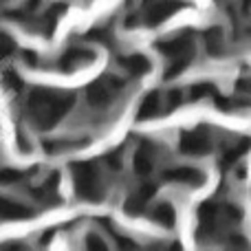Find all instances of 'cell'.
I'll list each match as a JSON object with an SVG mask.
<instances>
[{
	"label": "cell",
	"mask_w": 251,
	"mask_h": 251,
	"mask_svg": "<svg viewBox=\"0 0 251 251\" xmlns=\"http://www.w3.org/2000/svg\"><path fill=\"white\" fill-rule=\"evenodd\" d=\"M73 101H75V97L71 93L57 91V88L38 86V88H31L29 100H26V110H29L35 128L51 130L73 108Z\"/></svg>",
	"instance_id": "cell-1"
},
{
	"label": "cell",
	"mask_w": 251,
	"mask_h": 251,
	"mask_svg": "<svg viewBox=\"0 0 251 251\" xmlns=\"http://www.w3.org/2000/svg\"><path fill=\"white\" fill-rule=\"evenodd\" d=\"M161 55L168 57V66H165L163 79H174L190 66V62L194 60V33L192 29H183L181 33H176L174 38L159 40L156 42Z\"/></svg>",
	"instance_id": "cell-2"
},
{
	"label": "cell",
	"mask_w": 251,
	"mask_h": 251,
	"mask_svg": "<svg viewBox=\"0 0 251 251\" xmlns=\"http://www.w3.org/2000/svg\"><path fill=\"white\" fill-rule=\"evenodd\" d=\"M73 172V185L77 199L86 201V203H97L104 199V183H101V174L93 161H79V163L71 165Z\"/></svg>",
	"instance_id": "cell-3"
},
{
	"label": "cell",
	"mask_w": 251,
	"mask_h": 251,
	"mask_svg": "<svg viewBox=\"0 0 251 251\" xmlns=\"http://www.w3.org/2000/svg\"><path fill=\"white\" fill-rule=\"evenodd\" d=\"M122 88V79L113 77V75H104V77L95 79L91 86L86 88V101L93 108H106L113 101V97Z\"/></svg>",
	"instance_id": "cell-4"
},
{
	"label": "cell",
	"mask_w": 251,
	"mask_h": 251,
	"mask_svg": "<svg viewBox=\"0 0 251 251\" xmlns=\"http://www.w3.org/2000/svg\"><path fill=\"white\" fill-rule=\"evenodd\" d=\"M178 148L187 156H203L212 150V139H209V132L205 128H196L181 134Z\"/></svg>",
	"instance_id": "cell-5"
},
{
	"label": "cell",
	"mask_w": 251,
	"mask_h": 251,
	"mask_svg": "<svg viewBox=\"0 0 251 251\" xmlns=\"http://www.w3.org/2000/svg\"><path fill=\"white\" fill-rule=\"evenodd\" d=\"M93 60H95V53H93L91 49L71 47V49H66V51L60 55L57 66H60L62 71H66V73H73V71H77V69H82V66L91 64Z\"/></svg>",
	"instance_id": "cell-6"
},
{
	"label": "cell",
	"mask_w": 251,
	"mask_h": 251,
	"mask_svg": "<svg viewBox=\"0 0 251 251\" xmlns=\"http://www.w3.org/2000/svg\"><path fill=\"white\" fill-rule=\"evenodd\" d=\"M154 194H156V187L152 185V183H143L141 187H137V190L126 199V214H130V216L143 214L146 207L150 205V201L154 199Z\"/></svg>",
	"instance_id": "cell-7"
},
{
	"label": "cell",
	"mask_w": 251,
	"mask_h": 251,
	"mask_svg": "<svg viewBox=\"0 0 251 251\" xmlns=\"http://www.w3.org/2000/svg\"><path fill=\"white\" fill-rule=\"evenodd\" d=\"M163 178L168 183H176V185H190V187H196V185H201V183L205 181L203 172H199L196 168H187V165L165 170Z\"/></svg>",
	"instance_id": "cell-8"
},
{
	"label": "cell",
	"mask_w": 251,
	"mask_h": 251,
	"mask_svg": "<svg viewBox=\"0 0 251 251\" xmlns=\"http://www.w3.org/2000/svg\"><path fill=\"white\" fill-rule=\"evenodd\" d=\"M181 7L178 2H148L143 7L146 11V25L148 26H156L163 20H168L170 16H174V11Z\"/></svg>",
	"instance_id": "cell-9"
},
{
	"label": "cell",
	"mask_w": 251,
	"mask_h": 251,
	"mask_svg": "<svg viewBox=\"0 0 251 251\" xmlns=\"http://www.w3.org/2000/svg\"><path fill=\"white\" fill-rule=\"evenodd\" d=\"M132 165H134V172H137L139 176H148V174L154 170V148H152V143L143 141L141 148H137Z\"/></svg>",
	"instance_id": "cell-10"
},
{
	"label": "cell",
	"mask_w": 251,
	"mask_h": 251,
	"mask_svg": "<svg viewBox=\"0 0 251 251\" xmlns=\"http://www.w3.org/2000/svg\"><path fill=\"white\" fill-rule=\"evenodd\" d=\"M57 185H60V174L55 172V174H51V176H49L40 187L31 190V194H33V199L40 201V203L53 205V203H57V201H60V194H57Z\"/></svg>",
	"instance_id": "cell-11"
},
{
	"label": "cell",
	"mask_w": 251,
	"mask_h": 251,
	"mask_svg": "<svg viewBox=\"0 0 251 251\" xmlns=\"http://www.w3.org/2000/svg\"><path fill=\"white\" fill-rule=\"evenodd\" d=\"M25 218H31L29 207L7 196H0V221H25Z\"/></svg>",
	"instance_id": "cell-12"
},
{
	"label": "cell",
	"mask_w": 251,
	"mask_h": 251,
	"mask_svg": "<svg viewBox=\"0 0 251 251\" xmlns=\"http://www.w3.org/2000/svg\"><path fill=\"white\" fill-rule=\"evenodd\" d=\"M159 113H161V95L156 91L148 93V95L143 97V101L139 104L137 119L139 122H148V119H154Z\"/></svg>",
	"instance_id": "cell-13"
},
{
	"label": "cell",
	"mask_w": 251,
	"mask_h": 251,
	"mask_svg": "<svg viewBox=\"0 0 251 251\" xmlns=\"http://www.w3.org/2000/svg\"><path fill=\"white\" fill-rule=\"evenodd\" d=\"M119 64L128 71L130 75H146L150 71V60L141 53H130V55H122L119 57Z\"/></svg>",
	"instance_id": "cell-14"
},
{
	"label": "cell",
	"mask_w": 251,
	"mask_h": 251,
	"mask_svg": "<svg viewBox=\"0 0 251 251\" xmlns=\"http://www.w3.org/2000/svg\"><path fill=\"white\" fill-rule=\"evenodd\" d=\"M205 40V49L212 57H221L223 55V49H225V38H223V29L221 26H209L205 29L203 33Z\"/></svg>",
	"instance_id": "cell-15"
},
{
	"label": "cell",
	"mask_w": 251,
	"mask_h": 251,
	"mask_svg": "<svg viewBox=\"0 0 251 251\" xmlns=\"http://www.w3.org/2000/svg\"><path fill=\"white\" fill-rule=\"evenodd\" d=\"M249 146H251V139L245 137V139H238V141H236L231 148H227L225 154H223V168H231L236 161L243 159L245 152L249 150Z\"/></svg>",
	"instance_id": "cell-16"
},
{
	"label": "cell",
	"mask_w": 251,
	"mask_h": 251,
	"mask_svg": "<svg viewBox=\"0 0 251 251\" xmlns=\"http://www.w3.org/2000/svg\"><path fill=\"white\" fill-rule=\"evenodd\" d=\"M150 218L154 223H159L161 227H172L174 221H176V214H174V207L170 203H159L150 212Z\"/></svg>",
	"instance_id": "cell-17"
},
{
	"label": "cell",
	"mask_w": 251,
	"mask_h": 251,
	"mask_svg": "<svg viewBox=\"0 0 251 251\" xmlns=\"http://www.w3.org/2000/svg\"><path fill=\"white\" fill-rule=\"evenodd\" d=\"M207 97H214V100L218 97V93H216V88H214V84H209V82H199V84H194V86L190 88V100H192V101H201V100H207Z\"/></svg>",
	"instance_id": "cell-18"
},
{
	"label": "cell",
	"mask_w": 251,
	"mask_h": 251,
	"mask_svg": "<svg viewBox=\"0 0 251 251\" xmlns=\"http://www.w3.org/2000/svg\"><path fill=\"white\" fill-rule=\"evenodd\" d=\"M13 51H16V42H13V38L9 33H4V31H0V62L7 60Z\"/></svg>",
	"instance_id": "cell-19"
},
{
	"label": "cell",
	"mask_w": 251,
	"mask_h": 251,
	"mask_svg": "<svg viewBox=\"0 0 251 251\" xmlns=\"http://www.w3.org/2000/svg\"><path fill=\"white\" fill-rule=\"evenodd\" d=\"M22 178H25V172H20V170H11V168L0 170V185H13V183L22 181Z\"/></svg>",
	"instance_id": "cell-20"
},
{
	"label": "cell",
	"mask_w": 251,
	"mask_h": 251,
	"mask_svg": "<svg viewBox=\"0 0 251 251\" xmlns=\"http://www.w3.org/2000/svg\"><path fill=\"white\" fill-rule=\"evenodd\" d=\"M2 84H4V88H7V91H13V93H18L22 88L20 77H18L13 71H7V73L2 75Z\"/></svg>",
	"instance_id": "cell-21"
},
{
	"label": "cell",
	"mask_w": 251,
	"mask_h": 251,
	"mask_svg": "<svg viewBox=\"0 0 251 251\" xmlns=\"http://www.w3.org/2000/svg\"><path fill=\"white\" fill-rule=\"evenodd\" d=\"M86 251H108V247H106L104 238L97 234H88L86 236Z\"/></svg>",
	"instance_id": "cell-22"
},
{
	"label": "cell",
	"mask_w": 251,
	"mask_h": 251,
	"mask_svg": "<svg viewBox=\"0 0 251 251\" xmlns=\"http://www.w3.org/2000/svg\"><path fill=\"white\" fill-rule=\"evenodd\" d=\"M181 101H183V93L181 91H170L168 93V110L178 108V106H181Z\"/></svg>",
	"instance_id": "cell-23"
},
{
	"label": "cell",
	"mask_w": 251,
	"mask_h": 251,
	"mask_svg": "<svg viewBox=\"0 0 251 251\" xmlns=\"http://www.w3.org/2000/svg\"><path fill=\"white\" fill-rule=\"evenodd\" d=\"M25 60L29 62V64H35V62H38V55H35V53H29V51H26V53H25Z\"/></svg>",
	"instance_id": "cell-24"
},
{
	"label": "cell",
	"mask_w": 251,
	"mask_h": 251,
	"mask_svg": "<svg viewBox=\"0 0 251 251\" xmlns=\"http://www.w3.org/2000/svg\"><path fill=\"white\" fill-rule=\"evenodd\" d=\"M165 251H183V247H181L178 243H172V245H170V247L165 249Z\"/></svg>",
	"instance_id": "cell-25"
}]
</instances>
